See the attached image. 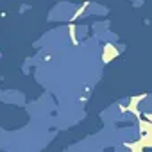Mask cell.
<instances>
[{
	"label": "cell",
	"mask_w": 152,
	"mask_h": 152,
	"mask_svg": "<svg viewBox=\"0 0 152 152\" xmlns=\"http://www.w3.org/2000/svg\"><path fill=\"white\" fill-rule=\"evenodd\" d=\"M116 56H118L116 47H113V45H106V48H104V56H102V61H104V63H109V61L115 59Z\"/></svg>",
	"instance_id": "obj_1"
},
{
	"label": "cell",
	"mask_w": 152,
	"mask_h": 152,
	"mask_svg": "<svg viewBox=\"0 0 152 152\" xmlns=\"http://www.w3.org/2000/svg\"><path fill=\"white\" fill-rule=\"evenodd\" d=\"M141 147H152V132H147L141 140H140Z\"/></svg>",
	"instance_id": "obj_2"
},
{
	"label": "cell",
	"mask_w": 152,
	"mask_h": 152,
	"mask_svg": "<svg viewBox=\"0 0 152 152\" xmlns=\"http://www.w3.org/2000/svg\"><path fill=\"white\" fill-rule=\"evenodd\" d=\"M70 36H72V41L73 43H77V39H75V27L73 25H70Z\"/></svg>",
	"instance_id": "obj_3"
}]
</instances>
